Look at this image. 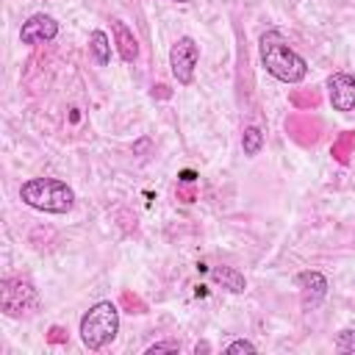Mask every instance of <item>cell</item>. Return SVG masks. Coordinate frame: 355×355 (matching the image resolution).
Wrapping results in <instances>:
<instances>
[{"label":"cell","instance_id":"obj_1","mask_svg":"<svg viewBox=\"0 0 355 355\" xmlns=\"http://www.w3.org/2000/svg\"><path fill=\"white\" fill-rule=\"evenodd\" d=\"M258 47H261V61L272 78H277L283 83H300L308 75L305 58L291 50V44L286 42V36L280 31L261 33Z\"/></svg>","mask_w":355,"mask_h":355},{"label":"cell","instance_id":"obj_2","mask_svg":"<svg viewBox=\"0 0 355 355\" xmlns=\"http://www.w3.org/2000/svg\"><path fill=\"white\" fill-rule=\"evenodd\" d=\"M25 205L44 214H67L75 205V191L58 178H31L19 186Z\"/></svg>","mask_w":355,"mask_h":355},{"label":"cell","instance_id":"obj_3","mask_svg":"<svg viewBox=\"0 0 355 355\" xmlns=\"http://www.w3.org/2000/svg\"><path fill=\"white\" fill-rule=\"evenodd\" d=\"M119 330V311L114 302L103 300L97 305H92L83 316H80V341L86 349L97 352L105 344H111L116 338Z\"/></svg>","mask_w":355,"mask_h":355},{"label":"cell","instance_id":"obj_4","mask_svg":"<svg viewBox=\"0 0 355 355\" xmlns=\"http://www.w3.org/2000/svg\"><path fill=\"white\" fill-rule=\"evenodd\" d=\"M36 305H39V294L31 280H25V277H3L0 280V308L6 316H11V319L28 316L36 311Z\"/></svg>","mask_w":355,"mask_h":355},{"label":"cell","instance_id":"obj_5","mask_svg":"<svg viewBox=\"0 0 355 355\" xmlns=\"http://www.w3.org/2000/svg\"><path fill=\"white\" fill-rule=\"evenodd\" d=\"M197 58H200V47L191 36H180L172 50H169V67H172V75L180 86H189L194 80V67H197Z\"/></svg>","mask_w":355,"mask_h":355},{"label":"cell","instance_id":"obj_6","mask_svg":"<svg viewBox=\"0 0 355 355\" xmlns=\"http://www.w3.org/2000/svg\"><path fill=\"white\" fill-rule=\"evenodd\" d=\"M286 133H288L291 141H297L302 147H311V144H316V139L322 133V122L308 111H297V114L286 116Z\"/></svg>","mask_w":355,"mask_h":355},{"label":"cell","instance_id":"obj_7","mask_svg":"<svg viewBox=\"0 0 355 355\" xmlns=\"http://www.w3.org/2000/svg\"><path fill=\"white\" fill-rule=\"evenodd\" d=\"M327 94H330V105L336 111H355V78L347 72H333L327 78Z\"/></svg>","mask_w":355,"mask_h":355},{"label":"cell","instance_id":"obj_8","mask_svg":"<svg viewBox=\"0 0 355 355\" xmlns=\"http://www.w3.org/2000/svg\"><path fill=\"white\" fill-rule=\"evenodd\" d=\"M55 36H58V22L50 14H33L19 28L22 44H44V42H53Z\"/></svg>","mask_w":355,"mask_h":355},{"label":"cell","instance_id":"obj_9","mask_svg":"<svg viewBox=\"0 0 355 355\" xmlns=\"http://www.w3.org/2000/svg\"><path fill=\"white\" fill-rule=\"evenodd\" d=\"M294 283H297V288H300V294H302V308H305V311H313V308L324 300V294H327V280H324V275L316 272V269L300 272Z\"/></svg>","mask_w":355,"mask_h":355},{"label":"cell","instance_id":"obj_10","mask_svg":"<svg viewBox=\"0 0 355 355\" xmlns=\"http://www.w3.org/2000/svg\"><path fill=\"white\" fill-rule=\"evenodd\" d=\"M111 31H114V39H116V50H119V55H122V61H136L139 58V42H136V36L130 33V28L122 22V19H114L111 22Z\"/></svg>","mask_w":355,"mask_h":355},{"label":"cell","instance_id":"obj_11","mask_svg":"<svg viewBox=\"0 0 355 355\" xmlns=\"http://www.w3.org/2000/svg\"><path fill=\"white\" fill-rule=\"evenodd\" d=\"M211 277H214L216 283H222V286H225L227 291H233V294H241V291L247 288L244 275L236 272L233 266H211Z\"/></svg>","mask_w":355,"mask_h":355},{"label":"cell","instance_id":"obj_12","mask_svg":"<svg viewBox=\"0 0 355 355\" xmlns=\"http://www.w3.org/2000/svg\"><path fill=\"white\" fill-rule=\"evenodd\" d=\"M330 155H333L338 164H349L352 155H355V130H344V133L333 141Z\"/></svg>","mask_w":355,"mask_h":355},{"label":"cell","instance_id":"obj_13","mask_svg":"<svg viewBox=\"0 0 355 355\" xmlns=\"http://www.w3.org/2000/svg\"><path fill=\"white\" fill-rule=\"evenodd\" d=\"M288 103L297 108V111H316L319 108V103H322V94H319V89H294L291 94H288Z\"/></svg>","mask_w":355,"mask_h":355},{"label":"cell","instance_id":"obj_14","mask_svg":"<svg viewBox=\"0 0 355 355\" xmlns=\"http://www.w3.org/2000/svg\"><path fill=\"white\" fill-rule=\"evenodd\" d=\"M89 50H92V55H94V61L100 67H105L111 61V42H108V36L103 31H94L89 36Z\"/></svg>","mask_w":355,"mask_h":355},{"label":"cell","instance_id":"obj_15","mask_svg":"<svg viewBox=\"0 0 355 355\" xmlns=\"http://www.w3.org/2000/svg\"><path fill=\"white\" fill-rule=\"evenodd\" d=\"M241 147H244V155H258L261 153V147H263V133L258 130V128H244V133H241Z\"/></svg>","mask_w":355,"mask_h":355},{"label":"cell","instance_id":"obj_16","mask_svg":"<svg viewBox=\"0 0 355 355\" xmlns=\"http://www.w3.org/2000/svg\"><path fill=\"white\" fill-rule=\"evenodd\" d=\"M119 302H122V308H125L128 313H147V302H144L139 294H133V291H122Z\"/></svg>","mask_w":355,"mask_h":355},{"label":"cell","instance_id":"obj_17","mask_svg":"<svg viewBox=\"0 0 355 355\" xmlns=\"http://www.w3.org/2000/svg\"><path fill=\"white\" fill-rule=\"evenodd\" d=\"M336 349L338 352H355V327L336 333Z\"/></svg>","mask_w":355,"mask_h":355},{"label":"cell","instance_id":"obj_18","mask_svg":"<svg viewBox=\"0 0 355 355\" xmlns=\"http://www.w3.org/2000/svg\"><path fill=\"white\" fill-rule=\"evenodd\" d=\"M158 352H180L178 341H158L153 347H147V355H158Z\"/></svg>","mask_w":355,"mask_h":355},{"label":"cell","instance_id":"obj_19","mask_svg":"<svg viewBox=\"0 0 355 355\" xmlns=\"http://www.w3.org/2000/svg\"><path fill=\"white\" fill-rule=\"evenodd\" d=\"M225 352H227V355H236V352H255V344H252V341L239 338V341L227 344V347H225Z\"/></svg>","mask_w":355,"mask_h":355},{"label":"cell","instance_id":"obj_20","mask_svg":"<svg viewBox=\"0 0 355 355\" xmlns=\"http://www.w3.org/2000/svg\"><path fill=\"white\" fill-rule=\"evenodd\" d=\"M67 338H69L67 330L58 327V324H53V327L47 330V341H50V344H67Z\"/></svg>","mask_w":355,"mask_h":355},{"label":"cell","instance_id":"obj_21","mask_svg":"<svg viewBox=\"0 0 355 355\" xmlns=\"http://www.w3.org/2000/svg\"><path fill=\"white\" fill-rule=\"evenodd\" d=\"M178 197H180L183 202H194V200H197V191H194L191 183H183V186H178Z\"/></svg>","mask_w":355,"mask_h":355},{"label":"cell","instance_id":"obj_22","mask_svg":"<svg viewBox=\"0 0 355 355\" xmlns=\"http://www.w3.org/2000/svg\"><path fill=\"white\" fill-rule=\"evenodd\" d=\"M153 97H164V100H166V97H169V89H166L164 83H158V86H153Z\"/></svg>","mask_w":355,"mask_h":355},{"label":"cell","instance_id":"obj_23","mask_svg":"<svg viewBox=\"0 0 355 355\" xmlns=\"http://www.w3.org/2000/svg\"><path fill=\"white\" fill-rule=\"evenodd\" d=\"M194 180H197V175H194L191 169H183V172H180V183H194Z\"/></svg>","mask_w":355,"mask_h":355},{"label":"cell","instance_id":"obj_24","mask_svg":"<svg viewBox=\"0 0 355 355\" xmlns=\"http://www.w3.org/2000/svg\"><path fill=\"white\" fill-rule=\"evenodd\" d=\"M208 349H211V347H208V344H205V341H202V344H197V347H194V352H197V355H200V352H208Z\"/></svg>","mask_w":355,"mask_h":355},{"label":"cell","instance_id":"obj_25","mask_svg":"<svg viewBox=\"0 0 355 355\" xmlns=\"http://www.w3.org/2000/svg\"><path fill=\"white\" fill-rule=\"evenodd\" d=\"M172 3H186V0H172Z\"/></svg>","mask_w":355,"mask_h":355}]
</instances>
